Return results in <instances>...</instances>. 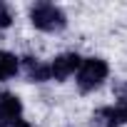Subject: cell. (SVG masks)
<instances>
[{
    "instance_id": "7",
    "label": "cell",
    "mask_w": 127,
    "mask_h": 127,
    "mask_svg": "<svg viewBox=\"0 0 127 127\" xmlns=\"http://www.w3.org/2000/svg\"><path fill=\"white\" fill-rule=\"evenodd\" d=\"M18 67H20L18 57H15L13 52H8V50H0V82H3V80H10V77L18 72Z\"/></svg>"
},
{
    "instance_id": "8",
    "label": "cell",
    "mask_w": 127,
    "mask_h": 127,
    "mask_svg": "<svg viewBox=\"0 0 127 127\" xmlns=\"http://www.w3.org/2000/svg\"><path fill=\"white\" fill-rule=\"evenodd\" d=\"M10 23H13V13H10V8H8L5 3H0V30L8 28Z\"/></svg>"
},
{
    "instance_id": "4",
    "label": "cell",
    "mask_w": 127,
    "mask_h": 127,
    "mask_svg": "<svg viewBox=\"0 0 127 127\" xmlns=\"http://www.w3.org/2000/svg\"><path fill=\"white\" fill-rule=\"evenodd\" d=\"M80 62H82V57L77 55V52H65V55H60V57H55L52 62H50V77L52 80H67L77 67H80Z\"/></svg>"
},
{
    "instance_id": "3",
    "label": "cell",
    "mask_w": 127,
    "mask_h": 127,
    "mask_svg": "<svg viewBox=\"0 0 127 127\" xmlns=\"http://www.w3.org/2000/svg\"><path fill=\"white\" fill-rule=\"evenodd\" d=\"M127 122V100H120L117 105L100 107L92 115V127H120Z\"/></svg>"
},
{
    "instance_id": "9",
    "label": "cell",
    "mask_w": 127,
    "mask_h": 127,
    "mask_svg": "<svg viewBox=\"0 0 127 127\" xmlns=\"http://www.w3.org/2000/svg\"><path fill=\"white\" fill-rule=\"evenodd\" d=\"M0 127H30L25 120H20V117H15V120H0Z\"/></svg>"
},
{
    "instance_id": "2",
    "label": "cell",
    "mask_w": 127,
    "mask_h": 127,
    "mask_svg": "<svg viewBox=\"0 0 127 127\" xmlns=\"http://www.w3.org/2000/svg\"><path fill=\"white\" fill-rule=\"evenodd\" d=\"M110 67H107V62L100 60V57H87L80 62V67H77V87L82 92H90L95 87L102 85V80L107 77Z\"/></svg>"
},
{
    "instance_id": "5",
    "label": "cell",
    "mask_w": 127,
    "mask_h": 127,
    "mask_svg": "<svg viewBox=\"0 0 127 127\" xmlns=\"http://www.w3.org/2000/svg\"><path fill=\"white\" fill-rule=\"evenodd\" d=\"M23 112V102L13 92H0V120H15Z\"/></svg>"
},
{
    "instance_id": "1",
    "label": "cell",
    "mask_w": 127,
    "mask_h": 127,
    "mask_svg": "<svg viewBox=\"0 0 127 127\" xmlns=\"http://www.w3.org/2000/svg\"><path fill=\"white\" fill-rule=\"evenodd\" d=\"M30 20L42 32H57V30H62L67 25L65 13H62L57 5H52V3H35L30 8Z\"/></svg>"
},
{
    "instance_id": "6",
    "label": "cell",
    "mask_w": 127,
    "mask_h": 127,
    "mask_svg": "<svg viewBox=\"0 0 127 127\" xmlns=\"http://www.w3.org/2000/svg\"><path fill=\"white\" fill-rule=\"evenodd\" d=\"M23 65H25L28 80H32V82H45V80H50V65H42L37 57H23Z\"/></svg>"
}]
</instances>
